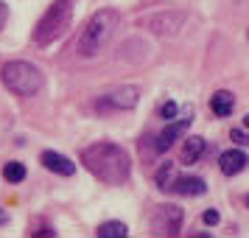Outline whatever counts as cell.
Here are the masks:
<instances>
[{"label":"cell","mask_w":249,"mask_h":238,"mask_svg":"<svg viewBox=\"0 0 249 238\" xmlns=\"http://www.w3.org/2000/svg\"><path fill=\"white\" fill-rule=\"evenodd\" d=\"M204 148H207V143H204L202 137H188L185 146H182V163H185V165H193V163L204 154Z\"/></svg>","instance_id":"cell-13"},{"label":"cell","mask_w":249,"mask_h":238,"mask_svg":"<svg viewBox=\"0 0 249 238\" xmlns=\"http://www.w3.org/2000/svg\"><path fill=\"white\" fill-rule=\"evenodd\" d=\"M171 191L182 193V196H202L207 191V185H204L202 177H177L174 185H171Z\"/></svg>","instance_id":"cell-11"},{"label":"cell","mask_w":249,"mask_h":238,"mask_svg":"<svg viewBox=\"0 0 249 238\" xmlns=\"http://www.w3.org/2000/svg\"><path fill=\"white\" fill-rule=\"evenodd\" d=\"M39 160H42V165H45L48 171H53L59 177H73V171H76V163L68 160L65 154H59V151H42Z\"/></svg>","instance_id":"cell-10"},{"label":"cell","mask_w":249,"mask_h":238,"mask_svg":"<svg viewBox=\"0 0 249 238\" xmlns=\"http://www.w3.org/2000/svg\"><path fill=\"white\" fill-rule=\"evenodd\" d=\"M232 140H235V143H241V146H247L249 135H247V132H241V129H235V132H232Z\"/></svg>","instance_id":"cell-19"},{"label":"cell","mask_w":249,"mask_h":238,"mask_svg":"<svg viewBox=\"0 0 249 238\" xmlns=\"http://www.w3.org/2000/svg\"><path fill=\"white\" fill-rule=\"evenodd\" d=\"M247 204H249V196H247Z\"/></svg>","instance_id":"cell-23"},{"label":"cell","mask_w":249,"mask_h":238,"mask_svg":"<svg viewBox=\"0 0 249 238\" xmlns=\"http://www.w3.org/2000/svg\"><path fill=\"white\" fill-rule=\"evenodd\" d=\"M188 126H191V112H188V118L174 121V124L165 126V129L157 135V140H154V148H157L160 154H162V151H168V148L174 146V143H177L182 135H185V129H188Z\"/></svg>","instance_id":"cell-8"},{"label":"cell","mask_w":249,"mask_h":238,"mask_svg":"<svg viewBox=\"0 0 249 238\" xmlns=\"http://www.w3.org/2000/svg\"><path fill=\"white\" fill-rule=\"evenodd\" d=\"M70 23H73V3H70V0H56V3L39 17V23H36V28H34V42L36 45H51V42H56L59 37L68 34Z\"/></svg>","instance_id":"cell-4"},{"label":"cell","mask_w":249,"mask_h":238,"mask_svg":"<svg viewBox=\"0 0 249 238\" xmlns=\"http://www.w3.org/2000/svg\"><path fill=\"white\" fill-rule=\"evenodd\" d=\"M81 163L95 180L107 185H124L132 174V157L118 143H92L81 151Z\"/></svg>","instance_id":"cell-1"},{"label":"cell","mask_w":249,"mask_h":238,"mask_svg":"<svg viewBox=\"0 0 249 238\" xmlns=\"http://www.w3.org/2000/svg\"><path fill=\"white\" fill-rule=\"evenodd\" d=\"M6 20H9V6L0 0V31H3V25H6Z\"/></svg>","instance_id":"cell-20"},{"label":"cell","mask_w":249,"mask_h":238,"mask_svg":"<svg viewBox=\"0 0 249 238\" xmlns=\"http://www.w3.org/2000/svg\"><path fill=\"white\" fill-rule=\"evenodd\" d=\"M137 101H140L137 87H118L98 98V110H135Z\"/></svg>","instance_id":"cell-7"},{"label":"cell","mask_w":249,"mask_h":238,"mask_svg":"<svg viewBox=\"0 0 249 238\" xmlns=\"http://www.w3.org/2000/svg\"><path fill=\"white\" fill-rule=\"evenodd\" d=\"M247 165H249V157H247V151H241V148H230V151H224L218 157V168H221L224 177H235Z\"/></svg>","instance_id":"cell-9"},{"label":"cell","mask_w":249,"mask_h":238,"mask_svg":"<svg viewBox=\"0 0 249 238\" xmlns=\"http://www.w3.org/2000/svg\"><path fill=\"white\" fill-rule=\"evenodd\" d=\"M95 236L98 238H126L129 236V227L124 221H104L98 230H95Z\"/></svg>","instance_id":"cell-14"},{"label":"cell","mask_w":249,"mask_h":238,"mask_svg":"<svg viewBox=\"0 0 249 238\" xmlns=\"http://www.w3.org/2000/svg\"><path fill=\"white\" fill-rule=\"evenodd\" d=\"M177 177H179V174H177V165H174V163H162L160 171H157V185L162 191H171V185H174Z\"/></svg>","instance_id":"cell-15"},{"label":"cell","mask_w":249,"mask_h":238,"mask_svg":"<svg viewBox=\"0 0 249 238\" xmlns=\"http://www.w3.org/2000/svg\"><path fill=\"white\" fill-rule=\"evenodd\" d=\"M182 207L177 204H160L154 216H151V230L157 233V236H177L182 230Z\"/></svg>","instance_id":"cell-6"},{"label":"cell","mask_w":249,"mask_h":238,"mask_svg":"<svg viewBox=\"0 0 249 238\" xmlns=\"http://www.w3.org/2000/svg\"><path fill=\"white\" fill-rule=\"evenodd\" d=\"M6 221H9V213H6V210H0V224H6Z\"/></svg>","instance_id":"cell-21"},{"label":"cell","mask_w":249,"mask_h":238,"mask_svg":"<svg viewBox=\"0 0 249 238\" xmlns=\"http://www.w3.org/2000/svg\"><path fill=\"white\" fill-rule=\"evenodd\" d=\"M160 115H162L165 121H174V118H177V104H174V101H165L162 107H160Z\"/></svg>","instance_id":"cell-17"},{"label":"cell","mask_w":249,"mask_h":238,"mask_svg":"<svg viewBox=\"0 0 249 238\" xmlns=\"http://www.w3.org/2000/svg\"><path fill=\"white\" fill-rule=\"evenodd\" d=\"M182 25H185V12H174V9L154 12L140 20V28H146V31H151L157 37H177L182 31Z\"/></svg>","instance_id":"cell-5"},{"label":"cell","mask_w":249,"mask_h":238,"mask_svg":"<svg viewBox=\"0 0 249 238\" xmlns=\"http://www.w3.org/2000/svg\"><path fill=\"white\" fill-rule=\"evenodd\" d=\"M244 126H247V129H249V115H247V121H244Z\"/></svg>","instance_id":"cell-22"},{"label":"cell","mask_w":249,"mask_h":238,"mask_svg":"<svg viewBox=\"0 0 249 238\" xmlns=\"http://www.w3.org/2000/svg\"><path fill=\"white\" fill-rule=\"evenodd\" d=\"M0 79L6 84V90L14 92V95H20V98H31L36 92L45 87V76H42V70L31 65V62H25V59H12V62H6L3 70H0Z\"/></svg>","instance_id":"cell-3"},{"label":"cell","mask_w":249,"mask_h":238,"mask_svg":"<svg viewBox=\"0 0 249 238\" xmlns=\"http://www.w3.org/2000/svg\"><path fill=\"white\" fill-rule=\"evenodd\" d=\"M118 23H121V14L115 12V9H98V12L90 17V23L84 25V31H81V37H79V45H76L79 56L90 59V56H95V54H101L104 45L112 39Z\"/></svg>","instance_id":"cell-2"},{"label":"cell","mask_w":249,"mask_h":238,"mask_svg":"<svg viewBox=\"0 0 249 238\" xmlns=\"http://www.w3.org/2000/svg\"><path fill=\"white\" fill-rule=\"evenodd\" d=\"M202 219H204V224H210V227L218 224V213H215V210H207V213H204Z\"/></svg>","instance_id":"cell-18"},{"label":"cell","mask_w":249,"mask_h":238,"mask_svg":"<svg viewBox=\"0 0 249 238\" xmlns=\"http://www.w3.org/2000/svg\"><path fill=\"white\" fill-rule=\"evenodd\" d=\"M210 110H213L215 118L232 115V110H235V95H232L230 90H218L215 95H210Z\"/></svg>","instance_id":"cell-12"},{"label":"cell","mask_w":249,"mask_h":238,"mask_svg":"<svg viewBox=\"0 0 249 238\" xmlns=\"http://www.w3.org/2000/svg\"><path fill=\"white\" fill-rule=\"evenodd\" d=\"M3 177H6L9 182H23V180H25V165H23V163H17V160L6 163V168H3Z\"/></svg>","instance_id":"cell-16"}]
</instances>
